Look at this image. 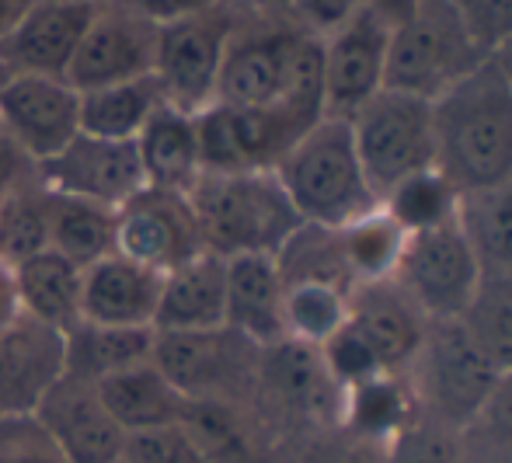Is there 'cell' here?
Masks as SVG:
<instances>
[{
    "label": "cell",
    "mask_w": 512,
    "mask_h": 463,
    "mask_svg": "<svg viewBox=\"0 0 512 463\" xmlns=\"http://www.w3.org/2000/svg\"><path fill=\"white\" fill-rule=\"evenodd\" d=\"M436 168L460 195L512 178V84L485 60L432 101Z\"/></svg>",
    "instance_id": "cell-1"
},
{
    "label": "cell",
    "mask_w": 512,
    "mask_h": 463,
    "mask_svg": "<svg viewBox=\"0 0 512 463\" xmlns=\"http://www.w3.org/2000/svg\"><path fill=\"white\" fill-rule=\"evenodd\" d=\"M213 105L283 108L321 122V42L297 32L290 21H241L223 56Z\"/></svg>",
    "instance_id": "cell-2"
},
{
    "label": "cell",
    "mask_w": 512,
    "mask_h": 463,
    "mask_svg": "<svg viewBox=\"0 0 512 463\" xmlns=\"http://www.w3.org/2000/svg\"><path fill=\"white\" fill-rule=\"evenodd\" d=\"M189 202L203 248L223 262L241 255L276 258L304 227L276 171L203 175L189 192Z\"/></svg>",
    "instance_id": "cell-3"
},
{
    "label": "cell",
    "mask_w": 512,
    "mask_h": 463,
    "mask_svg": "<svg viewBox=\"0 0 512 463\" xmlns=\"http://www.w3.org/2000/svg\"><path fill=\"white\" fill-rule=\"evenodd\" d=\"M276 178L304 227L342 230L380 206L363 175L349 122L342 119H321L310 126L286 150Z\"/></svg>",
    "instance_id": "cell-4"
},
{
    "label": "cell",
    "mask_w": 512,
    "mask_h": 463,
    "mask_svg": "<svg viewBox=\"0 0 512 463\" xmlns=\"http://www.w3.org/2000/svg\"><path fill=\"white\" fill-rule=\"evenodd\" d=\"M485 63L471 49L457 18V0H415L394 4L387 39L384 91L436 101L446 88Z\"/></svg>",
    "instance_id": "cell-5"
},
{
    "label": "cell",
    "mask_w": 512,
    "mask_h": 463,
    "mask_svg": "<svg viewBox=\"0 0 512 463\" xmlns=\"http://www.w3.org/2000/svg\"><path fill=\"white\" fill-rule=\"evenodd\" d=\"M161 21L157 28L154 81L168 108L185 115L206 112L216 101L223 56L237 25L230 7L189 4V7H150Z\"/></svg>",
    "instance_id": "cell-6"
},
{
    "label": "cell",
    "mask_w": 512,
    "mask_h": 463,
    "mask_svg": "<svg viewBox=\"0 0 512 463\" xmlns=\"http://www.w3.org/2000/svg\"><path fill=\"white\" fill-rule=\"evenodd\" d=\"M405 376L425 418L464 432L478 422L499 370L481 356L460 321H429Z\"/></svg>",
    "instance_id": "cell-7"
},
{
    "label": "cell",
    "mask_w": 512,
    "mask_h": 463,
    "mask_svg": "<svg viewBox=\"0 0 512 463\" xmlns=\"http://www.w3.org/2000/svg\"><path fill=\"white\" fill-rule=\"evenodd\" d=\"M359 164L377 202L418 171L436 168L432 105L398 91H380L349 119Z\"/></svg>",
    "instance_id": "cell-8"
},
{
    "label": "cell",
    "mask_w": 512,
    "mask_h": 463,
    "mask_svg": "<svg viewBox=\"0 0 512 463\" xmlns=\"http://www.w3.org/2000/svg\"><path fill=\"white\" fill-rule=\"evenodd\" d=\"M258 408L310 436L338 432L345 390L324 370L321 352L300 342H279L258 352L255 394Z\"/></svg>",
    "instance_id": "cell-9"
},
{
    "label": "cell",
    "mask_w": 512,
    "mask_h": 463,
    "mask_svg": "<svg viewBox=\"0 0 512 463\" xmlns=\"http://www.w3.org/2000/svg\"><path fill=\"white\" fill-rule=\"evenodd\" d=\"M258 352L230 328L199 335H154L150 363L185 401H230L255 394Z\"/></svg>",
    "instance_id": "cell-10"
},
{
    "label": "cell",
    "mask_w": 512,
    "mask_h": 463,
    "mask_svg": "<svg viewBox=\"0 0 512 463\" xmlns=\"http://www.w3.org/2000/svg\"><path fill=\"white\" fill-rule=\"evenodd\" d=\"M317 122L283 108H230L209 105L196 115L203 175H244L276 171L286 150Z\"/></svg>",
    "instance_id": "cell-11"
},
{
    "label": "cell",
    "mask_w": 512,
    "mask_h": 463,
    "mask_svg": "<svg viewBox=\"0 0 512 463\" xmlns=\"http://www.w3.org/2000/svg\"><path fill=\"white\" fill-rule=\"evenodd\" d=\"M391 21L394 4H356L349 21L321 42L324 119L349 122L384 91Z\"/></svg>",
    "instance_id": "cell-12"
},
{
    "label": "cell",
    "mask_w": 512,
    "mask_h": 463,
    "mask_svg": "<svg viewBox=\"0 0 512 463\" xmlns=\"http://www.w3.org/2000/svg\"><path fill=\"white\" fill-rule=\"evenodd\" d=\"M157 14L150 4H98L63 81L77 94L154 77Z\"/></svg>",
    "instance_id": "cell-13"
},
{
    "label": "cell",
    "mask_w": 512,
    "mask_h": 463,
    "mask_svg": "<svg viewBox=\"0 0 512 463\" xmlns=\"http://www.w3.org/2000/svg\"><path fill=\"white\" fill-rule=\"evenodd\" d=\"M481 279V265L460 223L408 237L394 272V286L415 303L425 321H460Z\"/></svg>",
    "instance_id": "cell-14"
},
{
    "label": "cell",
    "mask_w": 512,
    "mask_h": 463,
    "mask_svg": "<svg viewBox=\"0 0 512 463\" xmlns=\"http://www.w3.org/2000/svg\"><path fill=\"white\" fill-rule=\"evenodd\" d=\"M203 251V234L189 195L147 185L115 209V255L157 276H168Z\"/></svg>",
    "instance_id": "cell-15"
},
{
    "label": "cell",
    "mask_w": 512,
    "mask_h": 463,
    "mask_svg": "<svg viewBox=\"0 0 512 463\" xmlns=\"http://www.w3.org/2000/svg\"><path fill=\"white\" fill-rule=\"evenodd\" d=\"M95 7L84 0H25V11L0 39L4 77H67Z\"/></svg>",
    "instance_id": "cell-16"
},
{
    "label": "cell",
    "mask_w": 512,
    "mask_h": 463,
    "mask_svg": "<svg viewBox=\"0 0 512 463\" xmlns=\"http://www.w3.org/2000/svg\"><path fill=\"white\" fill-rule=\"evenodd\" d=\"M39 182L56 195L119 209L147 188L136 143H112L77 133L53 161L39 164Z\"/></svg>",
    "instance_id": "cell-17"
},
{
    "label": "cell",
    "mask_w": 512,
    "mask_h": 463,
    "mask_svg": "<svg viewBox=\"0 0 512 463\" xmlns=\"http://www.w3.org/2000/svg\"><path fill=\"white\" fill-rule=\"evenodd\" d=\"M35 418L70 463H122L126 432L105 411L91 380L60 373L35 404Z\"/></svg>",
    "instance_id": "cell-18"
},
{
    "label": "cell",
    "mask_w": 512,
    "mask_h": 463,
    "mask_svg": "<svg viewBox=\"0 0 512 463\" xmlns=\"http://www.w3.org/2000/svg\"><path fill=\"white\" fill-rule=\"evenodd\" d=\"M0 122L35 164H46L81 133V94L63 77H7Z\"/></svg>",
    "instance_id": "cell-19"
},
{
    "label": "cell",
    "mask_w": 512,
    "mask_h": 463,
    "mask_svg": "<svg viewBox=\"0 0 512 463\" xmlns=\"http://www.w3.org/2000/svg\"><path fill=\"white\" fill-rule=\"evenodd\" d=\"M227 328V262L203 251L161 279L154 335H199Z\"/></svg>",
    "instance_id": "cell-20"
},
{
    "label": "cell",
    "mask_w": 512,
    "mask_h": 463,
    "mask_svg": "<svg viewBox=\"0 0 512 463\" xmlns=\"http://www.w3.org/2000/svg\"><path fill=\"white\" fill-rule=\"evenodd\" d=\"M157 272L129 262L122 255H108L84 269L81 321L105 324V328H140L154 331L157 296H161Z\"/></svg>",
    "instance_id": "cell-21"
},
{
    "label": "cell",
    "mask_w": 512,
    "mask_h": 463,
    "mask_svg": "<svg viewBox=\"0 0 512 463\" xmlns=\"http://www.w3.org/2000/svg\"><path fill=\"white\" fill-rule=\"evenodd\" d=\"M286 282L269 255L227 258V328L255 349L286 342L283 328Z\"/></svg>",
    "instance_id": "cell-22"
},
{
    "label": "cell",
    "mask_w": 512,
    "mask_h": 463,
    "mask_svg": "<svg viewBox=\"0 0 512 463\" xmlns=\"http://www.w3.org/2000/svg\"><path fill=\"white\" fill-rule=\"evenodd\" d=\"M349 324L363 335L387 373H405L429 321L394 282H377V286L352 289Z\"/></svg>",
    "instance_id": "cell-23"
},
{
    "label": "cell",
    "mask_w": 512,
    "mask_h": 463,
    "mask_svg": "<svg viewBox=\"0 0 512 463\" xmlns=\"http://www.w3.org/2000/svg\"><path fill=\"white\" fill-rule=\"evenodd\" d=\"M63 373V335L21 317L0 335V418L35 411Z\"/></svg>",
    "instance_id": "cell-24"
},
{
    "label": "cell",
    "mask_w": 512,
    "mask_h": 463,
    "mask_svg": "<svg viewBox=\"0 0 512 463\" xmlns=\"http://www.w3.org/2000/svg\"><path fill=\"white\" fill-rule=\"evenodd\" d=\"M14 286H18L21 314L42 328L67 335L81 324V296H84V269L67 262L56 251H39L25 262L11 265Z\"/></svg>",
    "instance_id": "cell-25"
},
{
    "label": "cell",
    "mask_w": 512,
    "mask_h": 463,
    "mask_svg": "<svg viewBox=\"0 0 512 463\" xmlns=\"http://www.w3.org/2000/svg\"><path fill=\"white\" fill-rule=\"evenodd\" d=\"M95 387L105 411L115 418V425L126 436L164 429V425H178L185 418V408H189V401L164 380V373L150 359L105 376Z\"/></svg>",
    "instance_id": "cell-26"
},
{
    "label": "cell",
    "mask_w": 512,
    "mask_h": 463,
    "mask_svg": "<svg viewBox=\"0 0 512 463\" xmlns=\"http://www.w3.org/2000/svg\"><path fill=\"white\" fill-rule=\"evenodd\" d=\"M418 418H422V408H418V397L411 390L408 376L380 373L373 380H363L345 390L338 432L384 450L391 439H398Z\"/></svg>",
    "instance_id": "cell-27"
},
{
    "label": "cell",
    "mask_w": 512,
    "mask_h": 463,
    "mask_svg": "<svg viewBox=\"0 0 512 463\" xmlns=\"http://www.w3.org/2000/svg\"><path fill=\"white\" fill-rule=\"evenodd\" d=\"M136 154H140L143 178H147L150 188L189 195L203 178L196 115L161 105L154 119L143 126V133L136 136Z\"/></svg>",
    "instance_id": "cell-28"
},
{
    "label": "cell",
    "mask_w": 512,
    "mask_h": 463,
    "mask_svg": "<svg viewBox=\"0 0 512 463\" xmlns=\"http://www.w3.org/2000/svg\"><path fill=\"white\" fill-rule=\"evenodd\" d=\"M150 349H154V331L105 328V324L81 321L63 335V373L98 383L136 363H147Z\"/></svg>",
    "instance_id": "cell-29"
},
{
    "label": "cell",
    "mask_w": 512,
    "mask_h": 463,
    "mask_svg": "<svg viewBox=\"0 0 512 463\" xmlns=\"http://www.w3.org/2000/svg\"><path fill=\"white\" fill-rule=\"evenodd\" d=\"M460 230L485 279H512V178L485 192L460 195Z\"/></svg>",
    "instance_id": "cell-30"
},
{
    "label": "cell",
    "mask_w": 512,
    "mask_h": 463,
    "mask_svg": "<svg viewBox=\"0 0 512 463\" xmlns=\"http://www.w3.org/2000/svg\"><path fill=\"white\" fill-rule=\"evenodd\" d=\"M164 105L154 77H136L126 84L81 94V133L112 143H136L154 112Z\"/></svg>",
    "instance_id": "cell-31"
},
{
    "label": "cell",
    "mask_w": 512,
    "mask_h": 463,
    "mask_svg": "<svg viewBox=\"0 0 512 463\" xmlns=\"http://www.w3.org/2000/svg\"><path fill=\"white\" fill-rule=\"evenodd\" d=\"M338 244L352 286H377V282H394L408 234L384 213V206H377L338 230Z\"/></svg>",
    "instance_id": "cell-32"
},
{
    "label": "cell",
    "mask_w": 512,
    "mask_h": 463,
    "mask_svg": "<svg viewBox=\"0 0 512 463\" xmlns=\"http://www.w3.org/2000/svg\"><path fill=\"white\" fill-rule=\"evenodd\" d=\"M49 251L74 262L77 269H91L95 262L115 255V209L53 192Z\"/></svg>",
    "instance_id": "cell-33"
},
{
    "label": "cell",
    "mask_w": 512,
    "mask_h": 463,
    "mask_svg": "<svg viewBox=\"0 0 512 463\" xmlns=\"http://www.w3.org/2000/svg\"><path fill=\"white\" fill-rule=\"evenodd\" d=\"M349 300H352V289L335 286V282H317V279L286 282V293H283L286 342L321 349L349 321Z\"/></svg>",
    "instance_id": "cell-34"
},
{
    "label": "cell",
    "mask_w": 512,
    "mask_h": 463,
    "mask_svg": "<svg viewBox=\"0 0 512 463\" xmlns=\"http://www.w3.org/2000/svg\"><path fill=\"white\" fill-rule=\"evenodd\" d=\"M384 213L405 230L408 237L429 234V230L450 227L460 216V192L450 185V178L439 168L418 171L394 185L391 192L380 199Z\"/></svg>",
    "instance_id": "cell-35"
},
{
    "label": "cell",
    "mask_w": 512,
    "mask_h": 463,
    "mask_svg": "<svg viewBox=\"0 0 512 463\" xmlns=\"http://www.w3.org/2000/svg\"><path fill=\"white\" fill-rule=\"evenodd\" d=\"M182 425L203 450L206 463H262V446L237 404L189 401Z\"/></svg>",
    "instance_id": "cell-36"
},
{
    "label": "cell",
    "mask_w": 512,
    "mask_h": 463,
    "mask_svg": "<svg viewBox=\"0 0 512 463\" xmlns=\"http://www.w3.org/2000/svg\"><path fill=\"white\" fill-rule=\"evenodd\" d=\"M49 216L53 192L42 182L0 199V258L18 265L39 251H49Z\"/></svg>",
    "instance_id": "cell-37"
},
{
    "label": "cell",
    "mask_w": 512,
    "mask_h": 463,
    "mask_svg": "<svg viewBox=\"0 0 512 463\" xmlns=\"http://www.w3.org/2000/svg\"><path fill=\"white\" fill-rule=\"evenodd\" d=\"M460 324L495 370L512 373V279H481Z\"/></svg>",
    "instance_id": "cell-38"
},
{
    "label": "cell",
    "mask_w": 512,
    "mask_h": 463,
    "mask_svg": "<svg viewBox=\"0 0 512 463\" xmlns=\"http://www.w3.org/2000/svg\"><path fill=\"white\" fill-rule=\"evenodd\" d=\"M380 463H460V432L422 415L380 450Z\"/></svg>",
    "instance_id": "cell-39"
},
{
    "label": "cell",
    "mask_w": 512,
    "mask_h": 463,
    "mask_svg": "<svg viewBox=\"0 0 512 463\" xmlns=\"http://www.w3.org/2000/svg\"><path fill=\"white\" fill-rule=\"evenodd\" d=\"M457 18L481 60H495L512 42V0H457Z\"/></svg>",
    "instance_id": "cell-40"
},
{
    "label": "cell",
    "mask_w": 512,
    "mask_h": 463,
    "mask_svg": "<svg viewBox=\"0 0 512 463\" xmlns=\"http://www.w3.org/2000/svg\"><path fill=\"white\" fill-rule=\"evenodd\" d=\"M0 463H70L35 411L0 418Z\"/></svg>",
    "instance_id": "cell-41"
},
{
    "label": "cell",
    "mask_w": 512,
    "mask_h": 463,
    "mask_svg": "<svg viewBox=\"0 0 512 463\" xmlns=\"http://www.w3.org/2000/svg\"><path fill=\"white\" fill-rule=\"evenodd\" d=\"M122 463H206V457L196 446V439L189 436V429L178 422L126 436Z\"/></svg>",
    "instance_id": "cell-42"
},
{
    "label": "cell",
    "mask_w": 512,
    "mask_h": 463,
    "mask_svg": "<svg viewBox=\"0 0 512 463\" xmlns=\"http://www.w3.org/2000/svg\"><path fill=\"white\" fill-rule=\"evenodd\" d=\"M293 463H380V450L345 432H321L300 446Z\"/></svg>",
    "instance_id": "cell-43"
},
{
    "label": "cell",
    "mask_w": 512,
    "mask_h": 463,
    "mask_svg": "<svg viewBox=\"0 0 512 463\" xmlns=\"http://www.w3.org/2000/svg\"><path fill=\"white\" fill-rule=\"evenodd\" d=\"M35 182H39V164L25 154V147L14 140L11 129L0 122V199Z\"/></svg>",
    "instance_id": "cell-44"
},
{
    "label": "cell",
    "mask_w": 512,
    "mask_h": 463,
    "mask_svg": "<svg viewBox=\"0 0 512 463\" xmlns=\"http://www.w3.org/2000/svg\"><path fill=\"white\" fill-rule=\"evenodd\" d=\"M474 425H481L495 443L512 450V373H499V380H495L492 394H488L485 408H481Z\"/></svg>",
    "instance_id": "cell-45"
},
{
    "label": "cell",
    "mask_w": 512,
    "mask_h": 463,
    "mask_svg": "<svg viewBox=\"0 0 512 463\" xmlns=\"http://www.w3.org/2000/svg\"><path fill=\"white\" fill-rule=\"evenodd\" d=\"M21 300H18V286H14V269L0 258V335L7 328L21 321Z\"/></svg>",
    "instance_id": "cell-46"
},
{
    "label": "cell",
    "mask_w": 512,
    "mask_h": 463,
    "mask_svg": "<svg viewBox=\"0 0 512 463\" xmlns=\"http://www.w3.org/2000/svg\"><path fill=\"white\" fill-rule=\"evenodd\" d=\"M21 11H25V0H0V39L11 32V25L18 21Z\"/></svg>",
    "instance_id": "cell-47"
},
{
    "label": "cell",
    "mask_w": 512,
    "mask_h": 463,
    "mask_svg": "<svg viewBox=\"0 0 512 463\" xmlns=\"http://www.w3.org/2000/svg\"><path fill=\"white\" fill-rule=\"evenodd\" d=\"M495 63H499V67H502V74H506V77H509V84H512V42H509L506 49H502L499 56H495Z\"/></svg>",
    "instance_id": "cell-48"
},
{
    "label": "cell",
    "mask_w": 512,
    "mask_h": 463,
    "mask_svg": "<svg viewBox=\"0 0 512 463\" xmlns=\"http://www.w3.org/2000/svg\"><path fill=\"white\" fill-rule=\"evenodd\" d=\"M7 81V77H4V70H0V84H4Z\"/></svg>",
    "instance_id": "cell-49"
}]
</instances>
